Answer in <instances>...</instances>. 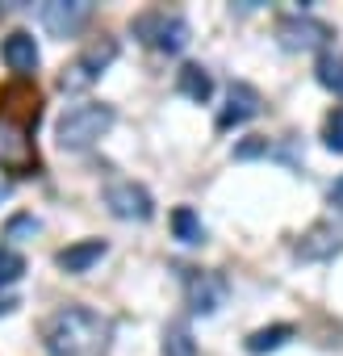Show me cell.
Instances as JSON below:
<instances>
[{
  "label": "cell",
  "instance_id": "6da1fadb",
  "mask_svg": "<svg viewBox=\"0 0 343 356\" xmlns=\"http://www.w3.org/2000/svg\"><path fill=\"white\" fill-rule=\"evenodd\" d=\"M38 335H42L47 356H105L113 323L105 314L72 302V306H59L55 314H47Z\"/></svg>",
  "mask_w": 343,
  "mask_h": 356
},
{
  "label": "cell",
  "instance_id": "44dd1931",
  "mask_svg": "<svg viewBox=\"0 0 343 356\" xmlns=\"http://www.w3.org/2000/svg\"><path fill=\"white\" fill-rule=\"evenodd\" d=\"M268 151H272L268 134H251V138H243V143L235 147V159H260V155H268Z\"/></svg>",
  "mask_w": 343,
  "mask_h": 356
},
{
  "label": "cell",
  "instance_id": "30bf717a",
  "mask_svg": "<svg viewBox=\"0 0 343 356\" xmlns=\"http://www.w3.org/2000/svg\"><path fill=\"white\" fill-rule=\"evenodd\" d=\"M339 252H343V231H339L331 218L314 222V227L297 239V248H293L297 260H335Z\"/></svg>",
  "mask_w": 343,
  "mask_h": 356
},
{
  "label": "cell",
  "instance_id": "7a4b0ae2",
  "mask_svg": "<svg viewBox=\"0 0 343 356\" xmlns=\"http://www.w3.org/2000/svg\"><path fill=\"white\" fill-rule=\"evenodd\" d=\"M109 126H113V105H97V101L72 105V109L55 122V143H59L63 151H84V147H92L97 138H105Z\"/></svg>",
  "mask_w": 343,
  "mask_h": 356
},
{
  "label": "cell",
  "instance_id": "7c38bea8",
  "mask_svg": "<svg viewBox=\"0 0 343 356\" xmlns=\"http://www.w3.org/2000/svg\"><path fill=\"white\" fill-rule=\"evenodd\" d=\"M0 59H5V67L17 76V80H30L34 72H38V42H34V34L30 30H13L5 42H0Z\"/></svg>",
  "mask_w": 343,
  "mask_h": 356
},
{
  "label": "cell",
  "instance_id": "277c9868",
  "mask_svg": "<svg viewBox=\"0 0 343 356\" xmlns=\"http://www.w3.org/2000/svg\"><path fill=\"white\" fill-rule=\"evenodd\" d=\"M34 126L26 118H9L0 113V168H9L17 176L38 172V151H34Z\"/></svg>",
  "mask_w": 343,
  "mask_h": 356
},
{
  "label": "cell",
  "instance_id": "603a6c76",
  "mask_svg": "<svg viewBox=\"0 0 343 356\" xmlns=\"http://www.w3.org/2000/svg\"><path fill=\"white\" fill-rule=\"evenodd\" d=\"M17 310V298H0V314H13Z\"/></svg>",
  "mask_w": 343,
  "mask_h": 356
},
{
  "label": "cell",
  "instance_id": "cb8c5ba5",
  "mask_svg": "<svg viewBox=\"0 0 343 356\" xmlns=\"http://www.w3.org/2000/svg\"><path fill=\"white\" fill-rule=\"evenodd\" d=\"M9 197V181H0V202H5Z\"/></svg>",
  "mask_w": 343,
  "mask_h": 356
},
{
  "label": "cell",
  "instance_id": "2e32d148",
  "mask_svg": "<svg viewBox=\"0 0 343 356\" xmlns=\"http://www.w3.org/2000/svg\"><path fill=\"white\" fill-rule=\"evenodd\" d=\"M314 76H318V84L326 92L343 97V51H322L318 63H314Z\"/></svg>",
  "mask_w": 343,
  "mask_h": 356
},
{
  "label": "cell",
  "instance_id": "9c48e42d",
  "mask_svg": "<svg viewBox=\"0 0 343 356\" xmlns=\"http://www.w3.org/2000/svg\"><path fill=\"white\" fill-rule=\"evenodd\" d=\"M260 109H264V97H260V88H251L247 80H235L231 88H226V105L218 109V130H231V126H243V122H251V118H260Z\"/></svg>",
  "mask_w": 343,
  "mask_h": 356
},
{
  "label": "cell",
  "instance_id": "ba28073f",
  "mask_svg": "<svg viewBox=\"0 0 343 356\" xmlns=\"http://www.w3.org/2000/svg\"><path fill=\"white\" fill-rule=\"evenodd\" d=\"M105 206L122 222H147L155 214V202H151V193L138 181H113V185H105Z\"/></svg>",
  "mask_w": 343,
  "mask_h": 356
},
{
  "label": "cell",
  "instance_id": "ffe728a7",
  "mask_svg": "<svg viewBox=\"0 0 343 356\" xmlns=\"http://www.w3.org/2000/svg\"><path fill=\"white\" fill-rule=\"evenodd\" d=\"M322 143H326V151L343 155V105L326 113V122H322Z\"/></svg>",
  "mask_w": 343,
  "mask_h": 356
},
{
  "label": "cell",
  "instance_id": "52a82bcc",
  "mask_svg": "<svg viewBox=\"0 0 343 356\" xmlns=\"http://www.w3.org/2000/svg\"><path fill=\"white\" fill-rule=\"evenodd\" d=\"M276 42L285 51H318L322 55L326 42H331V26L310 17V13H289V17L276 22Z\"/></svg>",
  "mask_w": 343,
  "mask_h": 356
},
{
  "label": "cell",
  "instance_id": "7402d4cb",
  "mask_svg": "<svg viewBox=\"0 0 343 356\" xmlns=\"http://www.w3.org/2000/svg\"><path fill=\"white\" fill-rule=\"evenodd\" d=\"M331 206H339V210H343V176L331 185Z\"/></svg>",
  "mask_w": 343,
  "mask_h": 356
},
{
  "label": "cell",
  "instance_id": "ac0fdd59",
  "mask_svg": "<svg viewBox=\"0 0 343 356\" xmlns=\"http://www.w3.org/2000/svg\"><path fill=\"white\" fill-rule=\"evenodd\" d=\"M163 356H197V339L189 323H167L163 331Z\"/></svg>",
  "mask_w": 343,
  "mask_h": 356
},
{
  "label": "cell",
  "instance_id": "e0dca14e",
  "mask_svg": "<svg viewBox=\"0 0 343 356\" xmlns=\"http://www.w3.org/2000/svg\"><path fill=\"white\" fill-rule=\"evenodd\" d=\"M172 235H176L181 243H206V227H201L193 206H176V210H172Z\"/></svg>",
  "mask_w": 343,
  "mask_h": 356
},
{
  "label": "cell",
  "instance_id": "8992f818",
  "mask_svg": "<svg viewBox=\"0 0 343 356\" xmlns=\"http://www.w3.org/2000/svg\"><path fill=\"white\" fill-rule=\"evenodd\" d=\"M185 302L193 314H218L231 302V281L214 268H185Z\"/></svg>",
  "mask_w": 343,
  "mask_h": 356
},
{
  "label": "cell",
  "instance_id": "4fadbf2b",
  "mask_svg": "<svg viewBox=\"0 0 343 356\" xmlns=\"http://www.w3.org/2000/svg\"><path fill=\"white\" fill-rule=\"evenodd\" d=\"M105 252H109V243H105V239H80V243H67V248H59V252H55V268H63V273L80 277V273H88Z\"/></svg>",
  "mask_w": 343,
  "mask_h": 356
},
{
  "label": "cell",
  "instance_id": "d6986e66",
  "mask_svg": "<svg viewBox=\"0 0 343 356\" xmlns=\"http://www.w3.org/2000/svg\"><path fill=\"white\" fill-rule=\"evenodd\" d=\"M26 256L22 252H13V248H0V289H9V285H17L22 277H26Z\"/></svg>",
  "mask_w": 343,
  "mask_h": 356
},
{
  "label": "cell",
  "instance_id": "9a60e30c",
  "mask_svg": "<svg viewBox=\"0 0 343 356\" xmlns=\"http://www.w3.org/2000/svg\"><path fill=\"white\" fill-rule=\"evenodd\" d=\"M176 88L189 97V101H197V105H206L210 97H214V76L201 67V63H185L181 72H176Z\"/></svg>",
  "mask_w": 343,
  "mask_h": 356
},
{
  "label": "cell",
  "instance_id": "5b68a950",
  "mask_svg": "<svg viewBox=\"0 0 343 356\" xmlns=\"http://www.w3.org/2000/svg\"><path fill=\"white\" fill-rule=\"evenodd\" d=\"M113 59H117V42H113V38H97L84 55H76V59L59 72V88H63V92H88Z\"/></svg>",
  "mask_w": 343,
  "mask_h": 356
},
{
  "label": "cell",
  "instance_id": "8fae6325",
  "mask_svg": "<svg viewBox=\"0 0 343 356\" xmlns=\"http://www.w3.org/2000/svg\"><path fill=\"white\" fill-rule=\"evenodd\" d=\"M88 13H92L88 0H47V5H42V26L55 38H72L88 22Z\"/></svg>",
  "mask_w": 343,
  "mask_h": 356
},
{
  "label": "cell",
  "instance_id": "5bb4252c",
  "mask_svg": "<svg viewBox=\"0 0 343 356\" xmlns=\"http://www.w3.org/2000/svg\"><path fill=\"white\" fill-rule=\"evenodd\" d=\"M293 335H297V327H293V323H272V327H260V331H251V335L243 339V348H247V356H268V352L285 348Z\"/></svg>",
  "mask_w": 343,
  "mask_h": 356
},
{
  "label": "cell",
  "instance_id": "3957f363",
  "mask_svg": "<svg viewBox=\"0 0 343 356\" xmlns=\"http://www.w3.org/2000/svg\"><path fill=\"white\" fill-rule=\"evenodd\" d=\"M134 38L147 42V47H155V51H163V55H181V51L189 47L193 30H189V22H185L181 13L151 9V13L134 17Z\"/></svg>",
  "mask_w": 343,
  "mask_h": 356
}]
</instances>
